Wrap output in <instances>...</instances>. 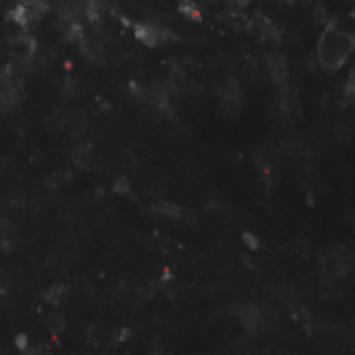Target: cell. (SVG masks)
<instances>
[{"label": "cell", "instance_id": "obj_1", "mask_svg": "<svg viewBox=\"0 0 355 355\" xmlns=\"http://www.w3.org/2000/svg\"><path fill=\"white\" fill-rule=\"evenodd\" d=\"M354 48L355 40L352 31H345L339 25L331 23L318 40V60H320L322 69L337 71L347 62Z\"/></svg>", "mask_w": 355, "mask_h": 355}, {"label": "cell", "instance_id": "obj_2", "mask_svg": "<svg viewBox=\"0 0 355 355\" xmlns=\"http://www.w3.org/2000/svg\"><path fill=\"white\" fill-rule=\"evenodd\" d=\"M135 37L148 46V48H160L168 42H173V33L162 27L160 23H154V21H141L135 25Z\"/></svg>", "mask_w": 355, "mask_h": 355}, {"label": "cell", "instance_id": "obj_3", "mask_svg": "<svg viewBox=\"0 0 355 355\" xmlns=\"http://www.w3.org/2000/svg\"><path fill=\"white\" fill-rule=\"evenodd\" d=\"M220 96V108L227 112V114H237L241 110V98H243V92L239 87V83L235 79H227L218 92Z\"/></svg>", "mask_w": 355, "mask_h": 355}, {"label": "cell", "instance_id": "obj_4", "mask_svg": "<svg viewBox=\"0 0 355 355\" xmlns=\"http://www.w3.org/2000/svg\"><path fill=\"white\" fill-rule=\"evenodd\" d=\"M268 71L279 85H285L289 81V64L281 54L268 56Z\"/></svg>", "mask_w": 355, "mask_h": 355}, {"label": "cell", "instance_id": "obj_5", "mask_svg": "<svg viewBox=\"0 0 355 355\" xmlns=\"http://www.w3.org/2000/svg\"><path fill=\"white\" fill-rule=\"evenodd\" d=\"M21 4H23V8H25V12H27L29 23L40 21V19L48 12L46 0H21Z\"/></svg>", "mask_w": 355, "mask_h": 355}]
</instances>
